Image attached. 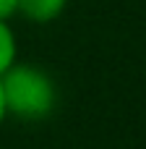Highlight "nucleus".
Listing matches in <instances>:
<instances>
[{
	"label": "nucleus",
	"mask_w": 146,
	"mask_h": 149,
	"mask_svg": "<svg viewBox=\"0 0 146 149\" xmlns=\"http://www.w3.org/2000/svg\"><path fill=\"white\" fill-rule=\"evenodd\" d=\"M5 113L21 120H42L55 110L57 89L47 71L31 63H13L0 73Z\"/></svg>",
	"instance_id": "obj_1"
},
{
	"label": "nucleus",
	"mask_w": 146,
	"mask_h": 149,
	"mask_svg": "<svg viewBox=\"0 0 146 149\" xmlns=\"http://www.w3.org/2000/svg\"><path fill=\"white\" fill-rule=\"evenodd\" d=\"M65 5L68 0H18V13H24L29 21L47 24V21H55L65 10Z\"/></svg>",
	"instance_id": "obj_2"
},
{
	"label": "nucleus",
	"mask_w": 146,
	"mask_h": 149,
	"mask_svg": "<svg viewBox=\"0 0 146 149\" xmlns=\"http://www.w3.org/2000/svg\"><path fill=\"white\" fill-rule=\"evenodd\" d=\"M16 63V34L8 21L0 18V73H5Z\"/></svg>",
	"instance_id": "obj_3"
},
{
	"label": "nucleus",
	"mask_w": 146,
	"mask_h": 149,
	"mask_svg": "<svg viewBox=\"0 0 146 149\" xmlns=\"http://www.w3.org/2000/svg\"><path fill=\"white\" fill-rule=\"evenodd\" d=\"M13 13H18V0H0V18L8 21Z\"/></svg>",
	"instance_id": "obj_4"
},
{
	"label": "nucleus",
	"mask_w": 146,
	"mask_h": 149,
	"mask_svg": "<svg viewBox=\"0 0 146 149\" xmlns=\"http://www.w3.org/2000/svg\"><path fill=\"white\" fill-rule=\"evenodd\" d=\"M8 118V113H5V102H3V89H0V123Z\"/></svg>",
	"instance_id": "obj_5"
}]
</instances>
